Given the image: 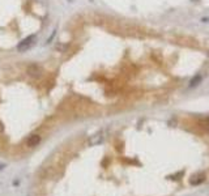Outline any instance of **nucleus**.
<instances>
[{
  "instance_id": "obj_1",
  "label": "nucleus",
  "mask_w": 209,
  "mask_h": 196,
  "mask_svg": "<svg viewBox=\"0 0 209 196\" xmlns=\"http://www.w3.org/2000/svg\"><path fill=\"white\" fill-rule=\"evenodd\" d=\"M200 82H201V76H200V74H198V76H196V77H194V78H192V80L190 81V86L192 88V86H196V85H199Z\"/></svg>"
}]
</instances>
